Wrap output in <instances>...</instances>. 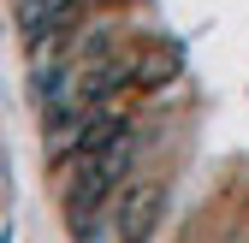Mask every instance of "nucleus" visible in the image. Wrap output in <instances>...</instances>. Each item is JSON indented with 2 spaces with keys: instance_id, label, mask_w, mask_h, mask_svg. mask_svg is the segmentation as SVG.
<instances>
[{
  "instance_id": "f257e3e1",
  "label": "nucleus",
  "mask_w": 249,
  "mask_h": 243,
  "mask_svg": "<svg viewBox=\"0 0 249 243\" xmlns=\"http://www.w3.org/2000/svg\"><path fill=\"white\" fill-rule=\"evenodd\" d=\"M131 160H137V131H131V125H124L119 137H107L95 155L77 160L71 184H66V214H71V231H77V237H83L89 226L107 220V208H113V196H119V184H124V172H131Z\"/></svg>"
}]
</instances>
